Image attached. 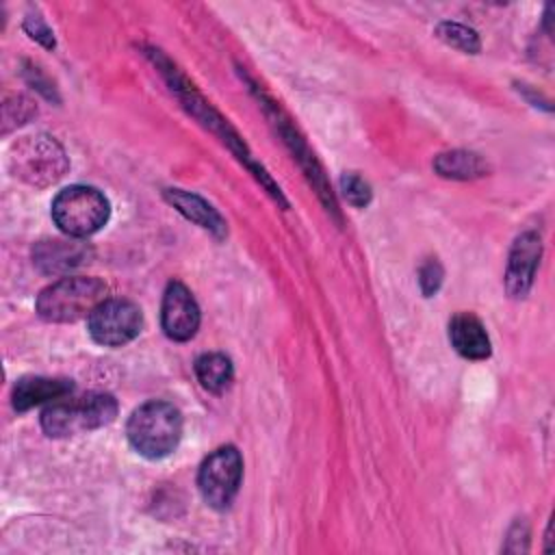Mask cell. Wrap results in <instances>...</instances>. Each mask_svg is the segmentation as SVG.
Returning <instances> with one entry per match:
<instances>
[{"label":"cell","instance_id":"obj_17","mask_svg":"<svg viewBox=\"0 0 555 555\" xmlns=\"http://www.w3.org/2000/svg\"><path fill=\"white\" fill-rule=\"evenodd\" d=\"M340 189L347 202L356 208H364L371 202V186L358 173H345L340 178Z\"/></svg>","mask_w":555,"mask_h":555},{"label":"cell","instance_id":"obj_13","mask_svg":"<svg viewBox=\"0 0 555 555\" xmlns=\"http://www.w3.org/2000/svg\"><path fill=\"white\" fill-rule=\"evenodd\" d=\"M165 199L169 204H173L186 219H191L199 228L212 232L215 236H223L225 234V221L199 195H193V193H186V191H180V189H167L165 191Z\"/></svg>","mask_w":555,"mask_h":555},{"label":"cell","instance_id":"obj_19","mask_svg":"<svg viewBox=\"0 0 555 555\" xmlns=\"http://www.w3.org/2000/svg\"><path fill=\"white\" fill-rule=\"evenodd\" d=\"M26 30L30 33V37L33 39H37V41H41L46 48H54V37H52V30L48 28V24L39 17V15H30L28 20H26Z\"/></svg>","mask_w":555,"mask_h":555},{"label":"cell","instance_id":"obj_14","mask_svg":"<svg viewBox=\"0 0 555 555\" xmlns=\"http://www.w3.org/2000/svg\"><path fill=\"white\" fill-rule=\"evenodd\" d=\"M195 375L199 384L210 392H223L234 377V369L228 356L223 353H204L195 360Z\"/></svg>","mask_w":555,"mask_h":555},{"label":"cell","instance_id":"obj_7","mask_svg":"<svg viewBox=\"0 0 555 555\" xmlns=\"http://www.w3.org/2000/svg\"><path fill=\"white\" fill-rule=\"evenodd\" d=\"M87 319L91 338L102 347H121L134 340L143 327L139 306L126 299H104Z\"/></svg>","mask_w":555,"mask_h":555},{"label":"cell","instance_id":"obj_2","mask_svg":"<svg viewBox=\"0 0 555 555\" xmlns=\"http://www.w3.org/2000/svg\"><path fill=\"white\" fill-rule=\"evenodd\" d=\"M126 436L139 455L147 460L165 457L182 438V414L167 401H147L128 418Z\"/></svg>","mask_w":555,"mask_h":555},{"label":"cell","instance_id":"obj_8","mask_svg":"<svg viewBox=\"0 0 555 555\" xmlns=\"http://www.w3.org/2000/svg\"><path fill=\"white\" fill-rule=\"evenodd\" d=\"M163 330L171 340H189L195 336L199 327V308L189 293V288L180 282H171L163 297L160 308Z\"/></svg>","mask_w":555,"mask_h":555},{"label":"cell","instance_id":"obj_11","mask_svg":"<svg viewBox=\"0 0 555 555\" xmlns=\"http://www.w3.org/2000/svg\"><path fill=\"white\" fill-rule=\"evenodd\" d=\"M449 340L453 349L468 360H483L490 356V338L486 327L470 312H460L449 321Z\"/></svg>","mask_w":555,"mask_h":555},{"label":"cell","instance_id":"obj_10","mask_svg":"<svg viewBox=\"0 0 555 555\" xmlns=\"http://www.w3.org/2000/svg\"><path fill=\"white\" fill-rule=\"evenodd\" d=\"M87 256H89V249L78 238H72V241H59V238L41 241L33 249V262L37 264V269L41 273H48V275L67 273L74 267L82 264L87 260Z\"/></svg>","mask_w":555,"mask_h":555},{"label":"cell","instance_id":"obj_3","mask_svg":"<svg viewBox=\"0 0 555 555\" xmlns=\"http://www.w3.org/2000/svg\"><path fill=\"white\" fill-rule=\"evenodd\" d=\"M106 299V284L98 278H61L37 297V314L50 323H74L89 317Z\"/></svg>","mask_w":555,"mask_h":555},{"label":"cell","instance_id":"obj_5","mask_svg":"<svg viewBox=\"0 0 555 555\" xmlns=\"http://www.w3.org/2000/svg\"><path fill=\"white\" fill-rule=\"evenodd\" d=\"M243 479V457L236 447H221L212 451L199 466L197 486L206 505L215 509H225L241 486Z\"/></svg>","mask_w":555,"mask_h":555},{"label":"cell","instance_id":"obj_16","mask_svg":"<svg viewBox=\"0 0 555 555\" xmlns=\"http://www.w3.org/2000/svg\"><path fill=\"white\" fill-rule=\"evenodd\" d=\"M436 33H438V37H440L442 41H447L449 46L460 48V50H464V52L475 54V52H479V48H481L477 33H475L473 28L464 26V24H457V22H440L438 28H436Z\"/></svg>","mask_w":555,"mask_h":555},{"label":"cell","instance_id":"obj_18","mask_svg":"<svg viewBox=\"0 0 555 555\" xmlns=\"http://www.w3.org/2000/svg\"><path fill=\"white\" fill-rule=\"evenodd\" d=\"M418 284L425 297H431L442 284V267L436 260H427L418 271Z\"/></svg>","mask_w":555,"mask_h":555},{"label":"cell","instance_id":"obj_9","mask_svg":"<svg viewBox=\"0 0 555 555\" xmlns=\"http://www.w3.org/2000/svg\"><path fill=\"white\" fill-rule=\"evenodd\" d=\"M540 254H542V243L535 232H525L516 238L509 251V262L505 273V288L512 297H525L529 293L538 262H540Z\"/></svg>","mask_w":555,"mask_h":555},{"label":"cell","instance_id":"obj_6","mask_svg":"<svg viewBox=\"0 0 555 555\" xmlns=\"http://www.w3.org/2000/svg\"><path fill=\"white\" fill-rule=\"evenodd\" d=\"M11 163L15 176L37 186L56 182L67 169V158L61 145L43 134L26 137L20 141L13 150Z\"/></svg>","mask_w":555,"mask_h":555},{"label":"cell","instance_id":"obj_1","mask_svg":"<svg viewBox=\"0 0 555 555\" xmlns=\"http://www.w3.org/2000/svg\"><path fill=\"white\" fill-rule=\"evenodd\" d=\"M117 416V401L108 392L61 397L41 412V429L50 438L78 436L108 425Z\"/></svg>","mask_w":555,"mask_h":555},{"label":"cell","instance_id":"obj_15","mask_svg":"<svg viewBox=\"0 0 555 555\" xmlns=\"http://www.w3.org/2000/svg\"><path fill=\"white\" fill-rule=\"evenodd\" d=\"M434 169L444 178L468 180L486 173V165L477 154L470 152H447L434 160Z\"/></svg>","mask_w":555,"mask_h":555},{"label":"cell","instance_id":"obj_4","mask_svg":"<svg viewBox=\"0 0 555 555\" xmlns=\"http://www.w3.org/2000/svg\"><path fill=\"white\" fill-rule=\"evenodd\" d=\"M111 215L108 199L93 186L74 184L63 189L52 202V219L72 238L95 234Z\"/></svg>","mask_w":555,"mask_h":555},{"label":"cell","instance_id":"obj_12","mask_svg":"<svg viewBox=\"0 0 555 555\" xmlns=\"http://www.w3.org/2000/svg\"><path fill=\"white\" fill-rule=\"evenodd\" d=\"M74 384L69 379H52V377H22L13 388V408L17 412H26L39 403L56 401L69 395Z\"/></svg>","mask_w":555,"mask_h":555}]
</instances>
